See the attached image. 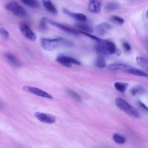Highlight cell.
Listing matches in <instances>:
<instances>
[{
    "instance_id": "12",
    "label": "cell",
    "mask_w": 148,
    "mask_h": 148,
    "mask_svg": "<svg viewBox=\"0 0 148 148\" xmlns=\"http://www.w3.org/2000/svg\"><path fill=\"white\" fill-rule=\"evenodd\" d=\"M130 65L123 64V63H113L111 64H109L106 66L107 69L109 71H120V70H124L125 71L126 69L131 68Z\"/></svg>"
},
{
    "instance_id": "26",
    "label": "cell",
    "mask_w": 148,
    "mask_h": 148,
    "mask_svg": "<svg viewBox=\"0 0 148 148\" xmlns=\"http://www.w3.org/2000/svg\"><path fill=\"white\" fill-rule=\"evenodd\" d=\"M47 23V18L46 17H43L41 18V20L39 21V28L41 31H45L47 28V25H46V23Z\"/></svg>"
},
{
    "instance_id": "33",
    "label": "cell",
    "mask_w": 148,
    "mask_h": 148,
    "mask_svg": "<svg viewBox=\"0 0 148 148\" xmlns=\"http://www.w3.org/2000/svg\"><path fill=\"white\" fill-rule=\"evenodd\" d=\"M147 53H148V50H147Z\"/></svg>"
},
{
    "instance_id": "13",
    "label": "cell",
    "mask_w": 148,
    "mask_h": 148,
    "mask_svg": "<svg viewBox=\"0 0 148 148\" xmlns=\"http://www.w3.org/2000/svg\"><path fill=\"white\" fill-rule=\"evenodd\" d=\"M42 3L44 8L50 13L56 14L58 13V10L51 0H42Z\"/></svg>"
},
{
    "instance_id": "32",
    "label": "cell",
    "mask_w": 148,
    "mask_h": 148,
    "mask_svg": "<svg viewBox=\"0 0 148 148\" xmlns=\"http://www.w3.org/2000/svg\"><path fill=\"white\" fill-rule=\"evenodd\" d=\"M2 107V103H1V102H0V108H1Z\"/></svg>"
},
{
    "instance_id": "30",
    "label": "cell",
    "mask_w": 148,
    "mask_h": 148,
    "mask_svg": "<svg viewBox=\"0 0 148 148\" xmlns=\"http://www.w3.org/2000/svg\"><path fill=\"white\" fill-rule=\"evenodd\" d=\"M138 103H139V105H140V106L142 108H143V109H145V110H146V111L148 112V106H147L144 103H143V102H141V101H139V102H138Z\"/></svg>"
},
{
    "instance_id": "3",
    "label": "cell",
    "mask_w": 148,
    "mask_h": 148,
    "mask_svg": "<svg viewBox=\"0 0 148 148\" xmlns=\"http://www.w3.org/2000/svg\"><path fill=\"white\" fill-rule=\"evenodd\" d=\"M5 8L12 13L14 16L19 17H25L28 16L26 10L18 2L12 1L6 3Z\"/></svg>"
},
{
    "instance_id": "4",
    "label": "cell",
    "mask_w": 148,
    "mask_h": 148,
    "mask_svg": "<svg viewBox=\"0 0 148 148\" xmlns=\"http://www.w3.org/2000/svg\"><path fill=\"white\" fill-rule=\"evenodd\" d=\"M23 90L25 91L29 92L31 94L36 95L39 97H41L43 98H46L47 99H53V97L48 92L46 91L41 90L39 88L35 87H32V86H25L23 87Z\"/></svg>"
},
{
    "instance_id": "34",
    "label": "cell",
    "mask_w": 148,
    "mask_h": 148,
    "mask_svg": "<svg viewBox=\"0 0 148 148\" xmlns=\"http://www.w3.org/2000/svg\"><path fill=\"white\" fill-rule=\"evenodd\" d=\"M147 71H148V68H147Z\"/></svg>"
},
{
    "instance_id": "5",
    "label": "cell",
    "mask_w": 148,
    "mask_h": 148,
    "mask_svg": "<svg viewBox=\"0 0 148 148\" xmlns=\"http://www.w3.org/2000/svg\"><path fill=\"white\" fill-rule=\"evenodd\" d=\"M56 61L60 64H61V65L66 67L71 66L72 64H75V65L81 64V63L76 59L69 56H65V55H59L57 57Z\"/></svg>"
},
{
    "instance_id": "29",
    "label": "cell",
    "mask_w": 148,
    "mask_h": 148,
    "mask_svg": "<svg viewBox=\"0 0 148 148\" xmlns=\"http://www.w3.org/2000/svg\"><path fill=\"white\" fill-rule=\"evenodd\" d=\"M122 46H123V47L124 50H125L126 51H130L131 50V46L127 42H123Z\"/></svg>"
},
{
    "instance_id": "6",
    "label": "cell",
    "mask_w": 148,
    "mask_h": 148,
    "mask_svg": "<svg viewBox=\"0 0 148 148\" xmlns=\"http://www.w3.org/2000/svg\"><path fill=\"white\" fill-rule=\"evenodd\" d=\"M34 116L39 121L42 123L47 124H53L56 122V117L50 114L42 113L39 112H35Z\"/></svg>"
},
{
    "instance_id": "8",
    "label": "cell",
    "mask_w": 148,
    "mask_h": 148,
    "mask_svg": "<svg viewBox=\"0 0 148 148\" xmlns=\"http://www.w3.org/2000/svg\"><path fill=\"white\" fill-rule=\"evenodd\" d=\"M112 29V26L108 23H102L97 25L95 31L97 34L100 36H103L108 34V32Z\"/></svg>"
},
{
    "instance_id": "23",
    "label": "cell",
    "mask_w": 148,
    "mask_h": 148,
    "mask_svg": "<svg viewBox=\"0 0 148 148\" xmlns=\"http://www.w3.org/2000/svg\"><path fill=\"white\" fill-rule=\"evenodd\" d=\"M120 8L119 5L117 3H108L105 7V9L108 10V11H113V10H116L119 9Z\"/></svg>"
},
{
    "instance_id": "19",
    "label": "cell",
    "mask_w": 148,
    "mask_h": 148,
    "mask_svg": "<svg viewBox=\"0 0 148 148\" xmlns=\"http://www.w3.org/2000/svg\"><path fill=\"white\" fill-rule=\"evenodd\" d=\"M103 42L107 46V47L108 48L109 50L110 51V52L112 54H113L116 52V45H114V43H113L111 41H109V40H107L105 39H103Z\"/></svg>"
},
{
    "instance_id": "1",
    "label": "cell",
    "mask_w": 148,
    "mask_h": 148,
    "mask_svg": "<svg viewBox=\"0 0 148 148\" xmlns=\"http://www.w3.org/2000/svg\"><path fill=\"white\" fill-rule=\"evenodd\" d=\"M66 43L64 39L61 38H41L40 44L42 47L46 50L52 51Z\"/></svg>"
},
{
    "instance_id": "16",
    "label": "cell",
    "mask_w": 148,
    "mask_h": 148,
    "mask_svg": "<svg viewBox=\"0 0 148 148\" xmlns=\"http://www.w3.org/2000/svg\"><path fill=\"white\" fill-rule=\"evenodd\" d=\"M76 27L80 29L83 32H93V28L92 27L88 24L87 23H79L76 24Z\"/></svg>"
},
{
    "instance_id": "9",
    "label": "cell",
    "mask_w": 148,
    "mask_h": 148,
    "mask_svg": "<svg viewBox=\"0 0 148 148\" xmlns=\"http://www.w3.org/2000/svg\"><path fill=\"white\" fill-rule=\"evenodd\" d=\"M101 9V2L99 0H89L88 10L92 13H99Z\"/></svg>"
},
{
    "instance_id": "10",
    "label": "cell",
    "mask_w": 148,
    "mask_h": 148,
    "mask_svg": "<svg viewBox=\"0 0 148 148\" xmlns=\"http://www.w3.org/2000/svg\"><path fill=\"white\" fill-rule=\"evenodd\" d=\"M47 21L50 24H51V25H52L62 30V31H66L67 32L72 33V34H78V32L76 30H75V29L70 28V27H69L68 26H66L64 24H60L59 23H57L56 21H53V20H51L47 19Z\"/></svg>"
},
{
    "instance_id": "31",
    "label": "cell",
    "mask_w": 148,
    "mask_h": 148,
    "mask_svg": "<svg viewBox=\"0 0 148 148\" xmlns=\"http://www.w3.org/2000/svg\"><path fill=\"white\" fill-rule=\"evenodd\" d=\"M146 17L148 18V9H147V12H146Z\"/></svg>"
},
{
    "instance_id": "20",
    "label": "cell",
    "mask_w": 148,
    "mask_h": 148,
    "mask_svg": "<svg viewBox=\"0 0 148 148\" xmlns=\"http://www.w3.org/2000/svg\"><path fill=\"white\" fill-rule=\"evenodd\" d=\"M136 62L142 66H147L148 68V59L142 56H137L136 58Z\"/></svg>"
},
{
    "instance_id": "21",
    "label": "cell",
    "mask_w": 148,
    "mask_h": 148,
    "mask_svg": "<svg viewBox=\"0 0 148 148\" xmlns=\"http://www.w3.org/2000/svg\"><path fill=\"white\" fill-rule=\"evenodd\" d=\"M25 5L31 8H38L39 3L36 0H20Z\"/></svg>"
},
{
    "instance_id": "15",
    "label": "cell",
    "mask_w": 148,
    "mask_h": 148,
    "mask_svg": "<svg viewBox=\"0 0 148 148\" xmlns=\"http://www.w3.org/2000/svg\"><path fill=\"white\" fill-rule=\"evenodd\" d=\"M125 72L128 73L138 76L148 77V74L147 73H146L145 71H143L142 70H140V69H137V68H134L131 67V68L126 69L125 71Z\"/></svg>"
},
{
    "instance_id": "28",
    "label": "cell",
    "mask_w": 148,
    "mask_h": 148,
    "mask_svg": "<svg viewBox=\"0 0 148 148\" xmlns=\"http://www.w3.org/2000/svg\"><path fill=\"white\" fill-rule=\"evenodd\" d=\"M111 19L113 21L115 22V23H117V24H123L124 22V20L123 18L120 17H119L117 16H112L111 17Z\"/></svg>"
},
{
    "instance_id": "17",
    "label": "cell",
    "mask_w": 148,
    "mask_h": 148,
    "mask_svg": "<svg viewBox=\"0 0 148 148\" xmlns=\"http://www.w3.org/2000/svg\"><path fill=\"white\" fill-rule=\"evenodd\" d=\"M114 87L116 89H117L120 92L124 93L127 88L128 84L127 83L117 82L114 83Z\"/></svg>"
},
{
    "instance_id": "18",
    "label": "cell",
    "mask_w": 148,
    "mask_h": 148,
    "mask_svg": "<svg viewBox=\"0 0 148 148\" xmlns=\"http://www.w3.org/2000/svg\"><path fill=\"white\" fill-rule=\"evenodd\" d=\"M112 139L114 142L118 144H123L125 143L126 140L125 138L123 135L117 133H114L113 134Z\"/></svg>"
},
{
    "instance_id": "25",
    "label": "cell",
    "mask_w": 148,
    "mask_h": 148,
    "mask_svg": "<svg viewBox=\"0 0 148 148\" xmlns=\"http://www.w3.org/2000/svg\"><path fill=\"white\" fill-rule=\"evenodd\" d=\"M67 92L68 94L71 97H72L73 98L76 99V100H78V101H80L82 99V97L76 92H75L74 90H71V89H69L68 88L67 90Z\"/></svg>"
},
{
    "instance_id": "24",
    "label": "cell",
    "mask_w": 148,
    "mask_h": 148,
    "mask_svg": "<svg viewBox=\"0 0 148 148\" xmlns=\"http://www.w3.org/2000/svg\"><path fill=\"white\" fill-rule=\"evenodd\" d=\"M143 88L140 86H136L132 87L131 90V92L132 95H136L138 94H140L143 92Z\"/></svg>"
},
{
    "instance_id": "2",
    "label": "cell",
    "mask_w": 148,
    "mask_h": 148,
    "mask_svg": "<svg viewBox=\"0 0 148 148\" xmlns=\"http://www.w3.org/2000/svg\"><path fill=\"white\" fill-rule=\"evenodd\" d=\"M115 104L117 108L128 114L135 117H140V113L138 112V111L124 99L118 98L115 100Z\"/></svg>"
},
{
    "instance_id": "27",
    "label": "cell",
    "mask_w": 148,
    "mask_h": 148,
    "mask_svg": "<svg viewBox=\"0 0 148 148\" xmlns=\"http://www.w3.org/2000/svg\"><path fill=\"white\" fill-rule=\"evenodd\" d=\"M0 34L5 40H8L9 37V34L8 31L3 28H0Z\"/></svg>"
},
{
    "instance_id": "11",
    "label": "cell",
    "mask_w": 148,
    "mask_h": 148,
    "mask_svg": "<svg viewBox=\"0 0 148 148\" xmlns=\"http://www.w3.org/2000/svg\"><path fill=\"white\" fill-rule=\"evenodd\" d=\"M62 12L65 14L68 15L69 17H72L78 21H85L87 20V17L84 14L80 13H75V12L70 11L69 10H68L65 8H62Z\"/></svg>"
},
{
    "instance_id": "14",
    "label": "cell",
    "mask_w": 148,
    "mask_h": 148,
    "mask_svg": "<svg viewBox=\"0 0 148 148\" xmlns=\"http://www.w3.org/2000/svg\"><path fill=\"white\" fill-rule=\"evenodd\" d=\"M5 57L6 60L10 62V64L13 65V66L17 68L20 66L21 64L20 61L17 59L14 54L10 53H6L5 54Z\"/></svg>"
},
{
    "instance_id": "7",
    "label": "cell",
    "mask_w": 148,
    "mask_h": 148,
    "mask_svg": "<svg viewBox=\"0 0 148 148\" xmlns=\"http://www.w3.org/2000/svg\"><path fill=\"white\" fill-rule=\"evenodd\" d=\"M20 29L24 37L32 41L36 39V35L30 28V27L25 24H21L20 25Z\"/></svg>"
},
{
    "instance_id": "22",
    "label": "cell",
    "mask_w": 148,
    "mask_h": 148,
    "mask_svg": "<svg viewBox=\"0 0 148 148\" xmlns=\"http://www.w3.org/2000/svg\"><path fill=\"white\" fill-rule=\"evenodd\" d=\"M95 64L99 68H105L106 66V62L105 60V57L102 56H99L95 60Z\"/></svg>"
}]
</instances>
